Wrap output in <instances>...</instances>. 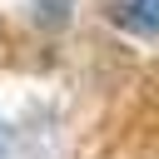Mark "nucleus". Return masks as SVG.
I'll use <instances>...</instances> for the list:
<instances>
[{
  "label": "nucleus",
  "instance_id": "obj_1",
  "mask_svg": "<svg viewBox=\"0 0 159 159\" xmlns=\"http://www.w3.org/2000/svg\"><path fill=\"white\" fill-rule=\"evenodd\" d=\"M114 20H119L124 30L159 35V0H119V5H114Z\"/></svg>",
  "mask_w": 159,
  "mask_h": 159
}]
</instances>
